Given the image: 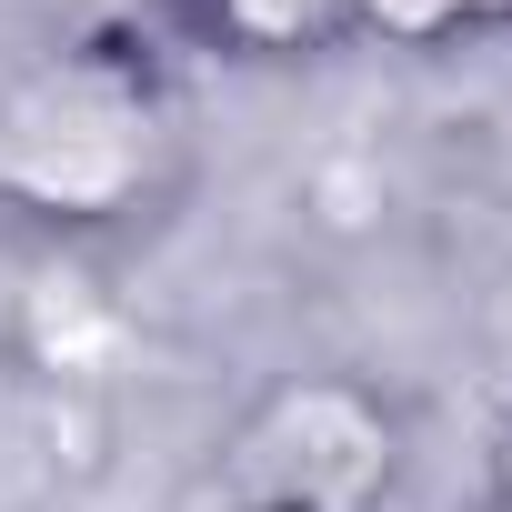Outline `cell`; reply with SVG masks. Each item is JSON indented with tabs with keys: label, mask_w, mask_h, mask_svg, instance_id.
<instances>
[{
	"label": "cell",
	"mask_w": 512,
	"mask_h": 512,
	"mask_svg": "<svg viewBox=\"0 0 512 512\" xmlns=\"http://www.w3.org/2000/svg\"><path fill=\"white\" fill-rule=\"evenodd\" d=\"M221 482L241 512H382L402 482V422L362 382H282L241 412Z\"/></svg>",
	"instance_id": "cell-2"
},
{
	"label": "cell",
	"mask_w": 512,
	"mask_h": 512,
	"mask_svg": "<svg viewBox=\"0 0 512 512\" xmlns=\"http://www.w3.org/2000/svg\"><path fill=\"white\" fill-rule=\"evenodd\" d=\"M21 342H31L41 372H101V362L121 352V312H111V292H101L81 262H51V272H31V292H21Z\"/></svg>",
	"instance_id": "cell-3"
},
{
	"label": "cell",
	"mask_w": 512,
	"mask_h": 512,
	"mask_svg": "<svg viewBox=\"0 0 512 512\" xmlns=\"http://www.w3.org/2000/svg\"><path fill=\"white\" fill-rule=\"evenodd\" d=\"M492 482H502V512H512V432H502V452H492Z\"/></svg>",
	"instance_id": "cell-6"
},
{
	"label": "cell",
	"mask_w": 512,
	"mask_h": 512,
	"mask_svg": "<svg viewBox=\"0 0 512 512\" xmlns=\"http://www.w3.org/2000/svg\"><path fill=\"white\" fill-rule=\"evenodd\" d=\"M151 181V101L111 61H51L0 101V191L51 211V221H101Z\"/></svg>",
	"instance_id": "cell-1"
},
{
	"label": "cell",
	"mask_w": 512,
	"mask_h": 512,
	"mask_svg": "<svg viewBox=\"0 0 512 512\" xmlns=\"http://www.w3.org/2000/svg\"><path fill=\"white\" fill-rule=\"evenodd\" d=\"M342 11L372 21V31H392V41H442V31L472 21V0H342Z\"/></svg>",
	"instance_id": "cell-5"
},
{
	"label": "cell",
	"mask_w": 512,
	"mask_h": 512,
	"mask_svg": "<svg viewBox=\"0 0 512 512\" xmlns=\"http://www.w3.org/2000/svg\"><path fill=\"white\" fill-rule=\"evenodd\" d=\"M211 11H221V31L241 51H302V41H322L342 21V0H211Z\"/></svg>",
	"instance_id": "cell-4"
}]
</instances>
